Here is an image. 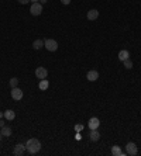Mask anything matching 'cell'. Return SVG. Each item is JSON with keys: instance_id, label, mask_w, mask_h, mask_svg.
<instances>
[{"instance_id": "1", "label": "cell", "mask_w": 141, "mask_h": 156, "mask_svg": "<svg viewBox=\"0 0 141 156\" xmlns=\"http://www.w3.org/2000/svg\"><path fill=\"white\" fill-rule=\"evenodd\" d=\"M26 149H27L30 153H37V152H40V149H41V142L37 138L28 139L27 143H26Z\"/></svg>"}, {"instance_id": "2", "label": "cell", "mask_w": 141, "mask_h": 156, "mask_svg": "<svg viewBox=\"0 0 141 156\" xmlns=\"http://www.w3.org/2000/svg\"><path fill=\"white\" fill-rule=\"evenodd\" d=\"M44 47L50 52H55L58 49V42H56L55 39H45V41H44Z\"/></svg>"}, {"instance_id": "3", "label": "cell", "mask_w": 141, "mask_h": 156, "mask_svg": "<svg viewBox=\"0 0 141 156\" xmlns=\"http://www.w3.org/2000/svg\"><path fill=\"white\" fill-rule=\"evenodd\" d=\"M137 152H138V148H137V145L134 143V142H128L127 143V146H126V153L130 156H136L137 155Z\"/></svg>"}, {"instance_id": "4", "label": "cell", "mask_w": 141, "mask_h": 156, "mask_svg": "<svg viewBox=\"0 0 141 156\" xmlns=\"http://www.w3.org/2000/svg\"><path fill=\"white\" fill-rule=\"evenodd\" d=\"M30 13L33 14V16H40L41 13H42V4L38 1V3H33L31 4V7H30Z\"/></svg>"}, {"instance_id": "5", "label": "cell", "mask_w": 141, "mask_h": 156, "mask_svg": "<svg viewBox=\"0 0 141 156\" xmlns=\"http://www.w3.org/2000/svg\"><path fill=\"white\" fill-rule=\"evenodd\" d=\"M35 76H37V79H47V76H48V72L45 68H37L35 69Z\"/></svg>"}, {"instance_id": "6", "label": "cell", "mask_w": 141, "mask_h": 156, "mask_svg": "<svg viewBox=\"0 0 141 156\" xmlns=\"http://www.w3.org/2000/svg\"><path fill=\"white\" fill-rule=\"evenodd\" d=\"M11 97L13 100H21L23 99V90L18 87H13L11 89Z\"/></svg>"}, {"instance_id": "7", "label": "cell", "mask_w": 141, "mask_h": 156, "mask_svg": "<svg viewBox=\"0 0 141 156\" xmlns=\"http://www.w3.org/2000/svg\"><path fill=\"white\" fill-rule=\"evenodd\" d=\"M86 79H88L89 82L97 80V79H99V72H97V70H89L88 75H86Z\"/></svg>"}, {"instance_id": "8", "label": "cell", "mask_w": 141, "mask_h": 156, "mask_svg": "<svg viewBox=\"0 0 141 156\" xmlns=\"http://www.w3.org/2000/svg\"><path fill=\"white\" fill-rule=\"evenodd\" d=\"M99 125H100V121H99V118H96V117H93V118H90L88 122V127L90 129H97L99 128Z\"/></svg>"}, {"instance_id": "9", "label": "cell", "mask_w": 141, "mask_h": 156, "mask_svg": "<svg viewBox=\"0 0 141 156\" xmlns=\"http://www.w3.org/2000/svg\"><path fill=\"white\" fill-rule=\"evenodd\" d=\"M24 151H26V145H23V143H17L16 146H14V155L16 156H21L24 153Z\"/></svg>"}, {"instance_id": "10", "label": "cell", "mask_w": 141, "mask_h": 156, "mask_svg": "<svg viewBox=\"0 0 141 156\" xmlns=\"http://www.w3.org/2000/svg\"><path fill=\"white\" fill-rule=\"evenodd\" d=\"M89 138H90V141H93V142H96V141H99V139H100V134L97 132V129H90V134H89Z\"/></svg>"}, {"instance_id": "11", "label": "cell", "mask_w": 141, "mask_h": 156, "mask_svg": "<svg viewBox=\"0 0 141 156\" xmlns=\"http://www.w3.org/2000/svg\"><path fill=\"white\" fill-rule=\"evenodd\" d=\"M99 17V11L97 10H95V9H92V10H89L88 11V18L90 21H93V20H96V18Z\"/></svg>"}, {"instance_id": "12", "label": "cell", "mask_w": 141, "mask_h": 156, "mask_svg": "<svg viewBox=\"0 0 141 156\" xmlns=\"http://www.w3.org/2000/svg\"><path fill=\"white\" fill-rule=\"evenodd\" d=\"M14 117H16V113H14L13 110H6V111H4V118H6V120L11 121V120H14Z\"/></svg>"}, {"instance_id": "13", "label": "cell", "mask_w": 141, "mask_h": 156, "mask_svg": "<svg viewBox=\"0 0 141 156\" xmlns=\"http://www.w3.org/2000/svg\"><path fill=\"white\" fill-rule=\"evenodd\" d=\"M0 134L3 135V137H10L11 135V128L10 127H1V129H0Z\"/></svg>"}, {"instance_id": "14", "label": "cell", "mask_w": 141, "mask_h": 156, "mask_svg": "<svg viewBox=\"0 0 141 156\" xmlns=\"http://www.w3.org/2000/svg\"><path fill=\"white\" fill-rule=\"evenodd\" d=\"M111 155H114V156H123V155H124V152H122L120 146L114 145V146L111 148Z\"/></svg>"}, {"instance_id": "15", "label": "cell", "mask_w": 141, "mask_h": 156, "mask_svg": "<svg viewBox=\"0 0 141 156\" xmlns=\"http://www.w3.org/2000/svg\"><path fill=\"white\" fill-rule=\"evenodd\" d=\"M128 58H130V53H128L127 49L120 51V53H119V59H120V61H126V59H128Z\"/></svg>"}, {"instance_id": "16", "label": "cell", "mask_w": 141, "mask_h": 156, "mask_svg": "<svg viewBox=\"0 0 141 156\" xmlns=\"http://www.w3.org/2000/svg\"><path fill=\"white\" fill-rule=\"evenodd\" d=\"M44 47V41L42 39H35L34 42H33V48L34 49H41Z\"/></svg>"}, {"instance_id": "17", "label": "cell", "mask_w": 141, "mask_h": 156, "mask_svg": "<svg viewBox=\"0 0 141 156\" xmlns=\"http://www.w3.org/2000/svg\"><path fill=\"white\" fill-rule=\"evenodd\" d=\"M48 86H50V82H48L47 79H42V80L40 82V85H38L40 90H47V89H48Z\"/></svg>"}, {"instance_id": "18", "label": "cell", "mask_w": 141, "mask_h": 156, "mask_svg": "<svg viewBox=\"0 0 141 156\" xmlns=\"http://www.w3.org/2000/svg\"><path fill=\"white\" fill-rule=\"evenodd\" d=\"M123 63H124V68H127V69H131V68H133V62H131L130 58L126 59V61H123Z\"/></svg>"}, {"instance_id": "19", "label": "cell", "mask_w": 141, "mask_h": 156, "mask_svg": "<svg viewBox=\"0 0 141 156\" xmlns=\"http://www.w3.org/2000/svg\"><path fill=\"white\" fill-rule=\"evenodd\" d=\"M17 85H18V79H17V77L10 79V86H11V89H13V87H17Z\"/></svg>"}, {"instance_id": "20", "label": "cell", "mask_w": 141, "mask_h": 156, "mask_svg": "<svg viewBox=\"0 0 141 156\" xmlns=\"http://www.w3.org/2000/svg\"><path fill=\"white\" fill-rule=\"evenodd\" d=\"M18 3L20 4H27V3H30V0H18Z\"/></svg>"}, {"instance_id": "21", "label": "cell", "mask_w": 141, "mask_h": 156, "mask_svg": "<svg viewBox=\"0 0 141 156\" xmlns=\"http://www.w3.org/2000/svg\"><path fill=\"white\" fill-rule=\"evenodd\" d=\"M75 129H76V131H81V129H83V127H82V125H76Z\"/></svg>"}, {"instance_id": "22", "label": "cell", "mask_w": 141, "mask_h": 156, "mask_svg": "<svg viewBox=\"0 0 141 156\" xmlns=\"http://www.w3.org/2000/svg\"><path fill=\"white\" fill-rule=\"evenodd\" d=\"M61 3H62V4H69L70 0H61Z\"/></svg>"}, {"instance_id": "23", "label": "cell", "mask_w": 141, "mask_h": 156, "mask_svg": "<svg viewBox=\"0 0 141 156\" xmlns=\"http://www.w3.org/2000/svg\"><path fill=\"white\" fill-rule=\"evenodd\" d=\"M47 1H48V0H40V3H41V4H44V3H47Z\"/></svg>"}, {"instance_id": "24", "label": "cell", "mask_w": 141, "mask_h": 156, "mask_svg": "<svg viewBox=\"0 0 141 156\" xmlns=\"http://www.w3.org/2000/svg\"><path fill=\"white\" fill-rule=\"evenodd\" d=\"M3 115H4V113H1V111H0V118H3Z\"/></svg>"}, {"instance_id": "25", "label": "cell", "mask_w": 141, "mask_h": 156, "mask_svg": "<svg viewBox=\"0 0 141 156\" xmlns=\"http://www.w3.org/2000/svg\"><path fill=\"white\" fill-rule=\"evenodd\" d=\"M1 127H4V124H3V121H0V128H1Z\"/></svg>"}, {"instance_id": "26", "label": "cell", "mask_w": 141, "mask_h": 156, "mask_svg": "<svg viewBox=\"0 0 141 156\" xmlns=\"http://www.w3.org/2000/svg\"><path fill=\"white\" fill-rule=\"evenodd\" d=\"M30 1H33V3H38L40 0H30Z\"/></svg>"}, {"instance_id": "27", "label": "cell", "mask_w": 141, "mask_h": 156, "mask_svg": "<svg viewBox=\"0 0 141 156\" xmlns=\"http://www.w3.org/2000/svg\"><path fill=\"white\" fill-rule=\"evenodd\" d=\"M0 138H1V134H0Z\"/></svg>"}]
</instances>
